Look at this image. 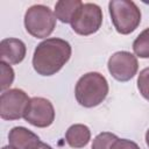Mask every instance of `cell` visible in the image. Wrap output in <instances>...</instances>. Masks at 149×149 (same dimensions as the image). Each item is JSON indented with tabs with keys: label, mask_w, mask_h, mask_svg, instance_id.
<instances>
[{
	"label": "cell",
	"mask_w": 149,
	"mask_h": 149,
	"mask_svg": "<svg viewBox=\"0 0 149 149\" xmlns=\"http://www.w3.org/2000/svg\"><path fill=\"white\" fill-rule=\"evenodd\" d=\"M72 54L68 41L50 37L37 44L33 55V68L41 76L56 74L70 59Z\"/></svg>",
	"instance_id": "6da1fadb"
},
{
	"label": "cell",
	"mask_w": 149,
	"mask_h": 149,
	"mask_svg": "<svg viewBox=\"0 0 149 149\" xmlns=\"http://www.w3.org/2000/svg\"><path fill=\"white\" fill-rule=\"evenodd\" d=\"M108 81L99 72H87L83 74L74 87L77 102L86 108L100 105L108 94Z\"/></svg>",
	"instance_id": "7a4b0ae2"
},
{
	"label": "cell",
	"mask_w": 149,
	"mask_h": 149,
	"mask_svg": "<svg viewBox=\"0 0 149 149\" xmlns=\"http://www.w3.org/2000/svg\"><path fill=\"white\" fill-rule=\"evenodd\" d=\"M108 12L115 30L121 35L133 33L141 23V10L134 1L111 0Z\"/></svg>",
	"instance_id": "3957f363"
},
{
	"label": "cell",
	"mask_w": 149,
	"mask_h": 149,
	"mask_svg": "<svg viewBox=\"0 0 149 149\" xmlns=\"http://www.w3.org/2000/svg\"><path fill=\"white\" fill-rule=\"evenodd\" d=\"M55 13L45 5H33L24 14V28L36 38L48 37L56 27Z\"/></svg>",
	"instance_id": "277c9868"
},
{
	"label": "cell",
	"mask_w": 149,
	"mask_h": 149,
	"mask_svg": "<svg viewBox=\"0 0 149 149\" xmlns=\"http://www.w3.org/2000/svg\"><path fill=\"white\" fill-rule=\"evenodd\" d=\"M70 24L72 30L81 36L97 33L102 24V10L100 6L92 2L83 3Z\"/></svg>",
	"instance_id": "5b68a950"
},
{
	"label": "cell",
	"mask_w": 149,
	"mask_h": 149,
	"mask_svg": "<svg viewBox=\"0 0 149 149\" xmlns=\"http://www.w3.org/2000/svg\"><path fill=\"white\" fill-rule=\"evenodd\" d=\"M30 101L28 94L21 88H9L0 95V116L2 120H19L23 118Z\"/></svg>",
	"instance_id": "8992f818"
},
{
	"label": "cell",
	"mask_w": 149,
	"mask_h": 149,
	"mask_svg": "<svg viewBox=\"0 0 149 149\" xmlns=\"http://www.w3.org/2000/svg\"><path fill=\"white\" fill-rule=\"evenodd\" d=\"M23 119L34 127L45 128L52 125L55 120V108L50 100L42 97L30 98V101L23 114Z\"/></svg>",
	"instance_id": "52a82bcc"
},
{
	"label": "cell",
	"mask_w": 149,
	"mask_h": 149,
	"mask_svg": "<svg viewBox=\"0 0 149 149\" xmlns=\"http://www.w3.org/2000/svg\"><path fill=\"white\" fill-rule=\"evenodd\" d=\"M107 68L118 81H128L137 73L139 62L136 56L129 51H116L108 58Z\"/></svg>",
	"instance_id": "ba28073f"
},
{
	"label": "cell",
	"mask_w": 149,
	"mask_h": 149,
	"mask_svg": "<svg viewBox=\"0 0 149 149\" xmlns=\"http://www.w3.org/2000/svg\"><path fill=\"white\" fill-rule=\"evenodd\" d=\"M27 54V48L23 41L14 37L3 38L0 42V59L7 64L21 63Z\"/></svg>",
	"instance_id": "9c48e42d"
},
{
	"label": "cell",
	"mask_w": 149,
	"mask_h": 149,
	"mask_svg": "<svg viewBox=\"0 0 149 149\" xmlns=\"http://www.w3.org/2000/svg\"><path fill=\"white\" fill-rule=\"evenodd\" d=\"M38 140L40 137L35 133L22 126L13 127L8 134L9 146L14 147L15 149H28L33 143Z\"/></svg>",
	"instance_id": "30bf717a"
},
{
	"label": "cell",
	"mask_w": 149,
	"mask_h": 149,
	"mask_svg": "<svg viewBox=\"0 0 149 149\" xmlns=\"http://www.w3.org/2000/svg\"><path fill=\"white\" fill-rule=\"evenodd\" d=\"M91 140V130L86 125L74 123L70 126L65 133L66 143L74 149L84 148Z\"/></svg>",
	"instance_id": "8fae6325"
},
{
	"label": "cell",
	"mask_w": 149,
	"mask_h": 149,
	"mask_svg": "<svg viewBox=\"0 0 149 149\" xmlns=\"http://www.w3.org/2000/svg\"><path fill=\"white\" fill-rule=\"evenodd\" d=\"M81 5L83 2L80 0H59L55 3V16L63 23H71Z\"/></svg>",
	"instance_id": "7c38bea8"
},
{
	"label": "cell",
	"mask_w": 149,
	"mask_h": 149,
	"mask_svg": "<svg viewBox=\"0 0 149 149\" xmlns=\"http://www.w3.org/2000/svg\"><path fill=\"white\" fill-rule=\"evenodd\" d=\"M134 54L140 58H149V28L142 30L133 42Z\"/></svg>",
	"instance_id": "4fadbf2b"
},
{
	"label": "cell",
	"mask_w": 149,
	"mask_h": 149,
	"mask_svg": "<svg viewBox=\"0 0 149 149\" xmlns=\"http://www.w3.org/2000/svg\"><path fill=\"white\" fill-rule=\"evenodd\" d=\"M118 139V136L109 132H102L99 133L94 139L92 143V149H111L113 142Z\"/></svg>",
	"instance_id": "5bb4252c"
},
{
	"label": "cell",
	"mask_w": 149,
	"mask_h": 149,
	"mask_svg": "<svg viewBox=\"0 0 149 149\" xmlns=\"http://www.w3.org/2000/svg\"><path fill=\"white\" fill-rule=\"evenodd\" d=\"M0 69H1V91L5 92L9 90V86L14 81L15 74L13 68L5 62H0Z\"/></svg>",
	"instance_id": "9a60e30c"
},
{
	"label": "cell",
	"mask_w": 149,
	"mask_h": 149,
	"mask_svg": "<svg viewBox=\"0 0 149 149\" xmlns=\"http://www.w3.org/2000/svg\"><path fill=\"white\" fill-rule=\"evenodd\" d=\"M137 88L141 95L149 101V66L140 71L137 77Z\"/></svg>",
	"instance_id": "2e32d148"
},
{
	"label": "cell",
	"mask_w": 149,
	"mask_h": 149,
	"mask_svg": "<svg viewBox=\"0 0 149 149\" xmlns=\"http://www.w3.org/2000/svg\"><path fill=\"white\" fill-rule=\"evenodd\" d=\"M111 149H140V147L137 146V143H135L134 141L127 140V139H116Z\"/></svg>",
	"instance_id": "e0dca14e"
},
{
	"label": "cell",
	"mask_w": 149,
	"mask_h": 149,
	"mask_svg": "<svg viewBox=\"0 0 149 149\" xmlns=\"http://www.w3.org/2000/svg\"><path fill=\"white\" fill-rule=\"evenodd\" d=\"M28 149H54V148H52L51 146H49V144L42 142L41 140H38V141H36L35 143H33Z\"/></svg>",
	"instance_id": "ac0fdd59"
},
{
	"label": "cell",
	"mask_w": 149,
	"mask_h": 149,
	"mask_svg": "<svg viewBox=\"0 0 149 149\" xmlns=\"http://www.w3.org/2000/svg\"><path fill=\"white\" fill-rule=\"evenodd\" d=\"M146 143H147V146L149 147V128H148V130H147V133H146Z\"/></svg>",
	"instance_id": "d6986e66"
},
{
	"label": "cell",
	"mask_w": 149,
	"mask_h": 149,
	"mask_svg": "<svg viewBox=\"0 0 149 149\" xmlns=\"http://www.w3.org/2000/svg\"><path fill=\"white\" fill-rule=\"evenodd\" d=\"M2 149H15V148L12 146H6V147H2Z\"/></svg>",
	"instance_id": "ffe728a7"
}]
</instances>
